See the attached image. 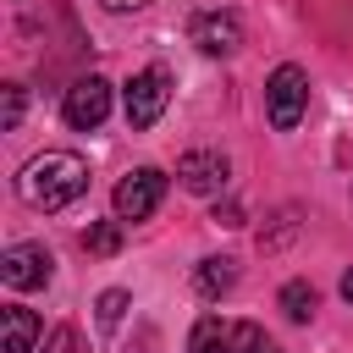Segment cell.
I'll list each match as a JSON object with an SVG mask.
<instances>
[{"label":"cell","instance_id":"obj_1","mask_svg":"<svg viewBox=\"0 0 353 353\" xmlns=\"http://www.w3.org/2000/svg\"><path fill=\"white\" fill-rule=\"evenodd\" d=\"M17 193H22V204H33V210H66L72 199L88 193V165H83V154H72V149H44V154H33V160L17 171Z\"/></svg>","mask_w":353,"mask_h":353},{"label":"cell","instance_id":"obj_2","mask_svg":"<svg viewBox=\"0 0 353 353\" xmlns=\"http://www.w3.org/2000/svg\"><path fill=\"white\" fill-rule=\"evenodd\" d=\"M265 110H270V127L276 132H292L309 110V77L303 66H276L270 83H265Z\"/></svg>","mask_w":353,"mask_h":353},{"label":"cell","instance_id":"obj_3","mask_svg":"<svg viewBox=\"0 0 353 353\" xmlns=\"http://www.w3.org/2000/svg\"><path fill=\"white\" fill-rule=\"evenodd\" d=\"M165 105H171V77H165V66H143L132 83H127V127H154L160 116H165Z\"/></svg>","mask_w":353,"mask_h":353},{"label":"cell","instance_id":"obj_4","mask_svg":"<svg viewBox=\"0 0 353 353\" xmlns=\"http://www.w3.org/2000/svg\"><path fill=\"white\" fill-rule=\"evenodd\" d=\"M160 199H165V171L138 165L116 182V221H149L160 210Z\"/></svg>","mask_w":353,"mask_h":353},{"label":"cell","instance_id":"obj_5","mask_svg":"<svg viewBox=\"0 0 353 353\" xmlns=\"http://www.w3.org/2000/svg\"><path fill=\"white\" fill-rule=\"evenodd\" d=\"M61 116H66V127H77V132H94L105 116H110V83L105 77H77L72 88H66V99H61Z\"/></svg>","mask_w":353,"mask_h":353},{"label":"cell","instance_id":"obj_6","mask_svg":"<svg viewBox=\"0 0 353 353\" xmlns=\"http://www.w3.org/2000/svg\"><path fill=\"white\" fill-rule=\"evenodd\" d=\"M0 281L17 287V292L44 287V281H50V254H44L39 243H17V248H6V254H0Z\"/></svg>","mask_w":353,"mask_h":353},{"label":"cell","instance_id":"obj_7","mask_svg":"<svg viewBox=\"0 0 353 353\" xmlns=\"http://www.w3.org/2000/svg\"><path fill=\"white\" fill-rule=\"evenodd\" d=\"M188 33H193V44L204 55H237L243 50V22L232 11H204V17H193Z\"/></svg>","mask_w":353,"mask_h":353},{"label":"cell","instance_id":"obj_8","mask_svg":"<svg viewBox=\"0 0 353 353\" xmlns=\"http://www.w3.org/2000/svg\"><path fill=\"white\" fill-rule=\"evenodd\" d=\"M176 176H182V188H188V193H215V188H226L232 165H226V154H221V149H193V154H182V160H176Z\"/></svg>","mask_w":353,"mask_h":353},{"label":"cell","instance_id":"obj_9","mask_svg":"<svg viewBox=\"0 0 353 353\" xmlns=\"http://www.w3.org/2000/svg\"><path fill=\"white\" fill-rule=\"evenodd\" d=\"M0 320H6V353H33V342H39V314L22 309V303H6Z\"/></svg>","mask_w":353,"mask_h":353},{"label":"cell","instance_id":"obj_10","mask_svg":"<svg viewBox=\"0 0 353 353\" xmlns=\"http://www.w3.org/2000/svg\"><path fill=\"white\" fill-rule=\"evenodd\" d=\"M193 287H199V298H221V292H232L237 287V259H199V270H193Z\"/></svg>","mask_w":353,"mask_h":353},{"label":"cell","instance_id":"obj_11","mask_svg":"<svg viewBox=\"0 0 353 353\" xmlns=\"http://www.w3.org/2000/svg\"><path fill=\"white\" fill-rule=\"evenodd\" d=\"M188 353H232V320L221 314H204L188 336Z\"/></svg>","mask_w":353,"mask_h":353},{"label":"cell","instance_id":"obj_12","mask_svg":"<svg viewBox=\"0 0 353 353\" xmlns=\"http://www.w3.org/2000/svg\"><path fill=\"white\" fill-rule=\"evenodd\" d=\"M83 248H88V254H116V248H121V221H94V226L83 232Z\"/></svg>","mask_w":353,"mask_h":353},{"label":"cell","instance_id":"obj_13","mask_svg":"<svg viewBox=\"0 0 353 353\" xmlns=\"http://www.w3.org/2000/svg\"><path fill=\"white\" fill-rule=\"evenodd\" d=\"M281 309H287V320H309L314 314V287L309 281H287L281 287Z\"/></svg>","mask_w":353,"mask_h":353},{"label":"cell","instance_id":"obj_14","mask_svg":"<svg viewBox=\"0 0 353 353\" xmlns=\"http://www.w3.org/2000/svg\"><path fill=\"white\" fill-rule=\"evenodd\" d=\"M270 342H265V331L254 325V320H232V353H265Z\"/></svg>","mask_w":353,"mask_h":353},{"label":"cell","instance_id":"obj_15","mask_svg":"<svg viewBox=\"0 0 353 353\" xmlns=\"http://www.w3.org/2000/svg\"><path fill=\"white\" fill-rule=\"evenodd\" d=\"M121 314H127V292H116V287H110V292H99V325H105V331H116V325H121Z\"/></svg>","mask_w":353,"mask_h":353},{"label":"cell","instance_id":"obj_16","mask_svg":"<svg viewBox=\"0 0 353 353\" xmlns=\"http://www.w3.org/2000/svg\"><path fill=\"white\" fill-rule=\"evenodd\" d=\"M22 105H28L22 83H6V105H0V127H6V132H11L17 121H22Z\"/></svg>","mask_w":353,"mask_h":353},{"label":"cell","instance_id":"obj_17","mask_svg":"<svg viewBox=\"0 0 353 353\" xmlns=\"http://www.w3.org/2000/svg\"><path fill=\"white\" fill-rule=\"evenodd\" d=\"M44 353H83V336H77L72 325H55L50 342H44Z\"/></svg>","mask_w":353,"mask_h":353},{"label":"cell","instance_id":"obj_18","mask_svg":"<svg viewBox=\"0 0 353 353\" xmlns=\"http://www.w3.org/2000/svg\"><path fill=\"white\" fill-rule=\"evenodd\" d=\"M215 221H221V226H243V210H237V204H215Z\"/></svg>","mask_w":353,"mask_h":353},{"label":"cell","instance_id":"obj_19","mask_svg":"<svg viewBox=\"0 0 353 353\" xmlns=\"http://www.w3.org/2000/svg\"><path fill=\"white\" fill-rule=\"evenodd\" d=\"M105 11H138V6H149V0H99Z\"/></svg>","mask_w":353,"mask_h":353},{"label":"cell","instance_id":"obj_20","mask_svg":"<svg viewBox=\"0 0 353 353\" xmlns=\"http://www.w3.org/2000/svg\"><path fill=\"white\" fill-rule=\"evenodd\" d=\"M342 298H347V303H353V270H347V276H342Z\"/></svg>","mask_w":353,"mask_h":353},{"label":"cell","instance_id":"obj_21","mask_svg":"<svg viewBox=\"0 0 353 353\" xmlns=\"http://www.w3.org/2000/svg\"><path fill=\"white\" fill-rule=\"evenodd\" d=\"M265 353H281V347H276V342H270V347H265Z\"/></svg>","mask_w":353,"mask_h":353}]
</instances>
